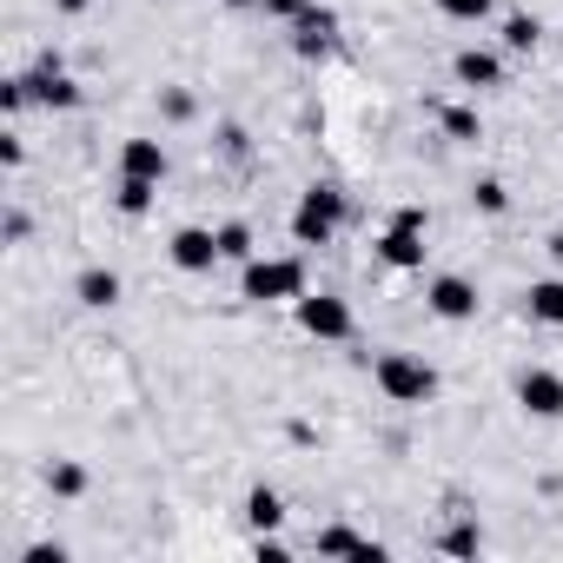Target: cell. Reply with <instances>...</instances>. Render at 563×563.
<instances>
[{"mask_svg": "<svg viewBox=\"0 0 563 563\" xmlns=\"http://www.w3.org/2000/svg\"><path fill=\"white\" fill-rule=\"evenodd\" d=\"M239 299H252V306H272V299H306V265H299V258H245Z\"/></svg>", "mask_w": 563, "mask_h": 563, "instance_id": "6da1fadb", "label": "cell"}, {"mask_svg": "<svg viewBox=\"0 0 563 563\" xmlns=\"http://www.w3.org/2000/svg\"><path fill=\"white\" fill-rule=\"evenodd\" d=\"M345 225V192L339 186H312L299 206H292V239L299 245H332Z\"/></svg>", "mask_w": 563, "mask_h": 563, "instance_id": "7a4b0ae2", "label": "cell"}, {"mask_svg": "<svg viewBox=\"0 0 563 563\" xmlns=\"http://www.w3.org/2000/svg\"><path fill=\"white\" fill-rule=\"evenodd\" d=\"M378 385H385V398H398V405L438 398V372H431L424 358H411V352H385V358H378Z\"/></svg>", "mask_w": 563, "mask_h": 563, "instance_id": "3957f363", "label": "cell"}, {"mask_svg": "<svg viewBox=\"0 0 563 563\" xmlns=\"http://www.w3.org/2000/svg\"><path fill=\"white\" fill-rule=\"evenodd\" d=\"M292 306H299V325H306L312 339H352V306H345V299L306 292V299H292Z\"/></svg>", "mask_w": 563, "mask_h": 563, "instance_id": "277c9868", "label": "cell"}, {"mask_svg": "<svg viewBox=\"0 0 563 563\" xmlns=\"http://www.w3.org/2000/svg\"><path fill=\"white\" fill-rule=\"evenodd\" d=\"M424 306H431L444 325H464V319H477V286H471V278H457V272H444V278H431Z\"/></svg>", "mask_w": 563, "mask_h": 563, "instance_id": "5b68a950", "label": "cell"}, {"mask_svg": "<svg viewBox=\"0 0 563 563\" xmlns=\"http://www.w3.org/2000/svg\"><path fill=\"white\" fill-rule=\"evenodd\" d=\"M21 87H27V107H60V113H67V107H80V87L60 74V60H54V54H47L34 74H21Z\"/></svg>", "mask_w": 563, "mask_h": 563, "instance_id": "8992f818", "label": "cell"}, {"mask_svg": "<svg viewBox=\"0 0 563 563\" xmlns=\"http://www.w3.org/2000/svg\"><path fill=\"white\" fill-rule=\"evenodd\" d=\"M517 405H523L530 418H563V378L543 372V365H530V372L517 378Z\"/></svg>", "mask_w": 563, "mask_h": 563, "instance_id": "52a82bcc", "label": "cell"}, {"mask_svg": "<svg viewBox=\"0 0 563 563\" xmlns=\"http://www.w3.org/2000/svg\"><path fill=\"white\" fill-rule=\"evenodd\" d=\"M166 252H173L179 272H212V265H219V232H206V225H179Z\"/></svg>", "mask_w": 563, "mask_h": 563, "instance_id": "ba28073f", "label": "cell"}, {"mask_svg": "<svg viewBox=\"0 0 563 563\" xmlns=\"http://www.w3.org/2000/svg\"><path fill=\"white\" fill-rule=\"evenodd\" d=\"M332 34H339V14H332V8H299V21H292V47H299L306 60L332 54Z\"/></svg>", "mask_w": 563, "mask_h": 563, "instance_id": "9c48e42d", "label": "cell"}, {"mask_svg": "<svg viewBox=\"0 0 563 563\" xmlns=\"http://www.w3.org/2000/svg\"><path fill=\"white\" fill-rule=\"evenodd\" d=\"M451 74H457L464 87H477V93H484V87H504V60H497L490 47H464V54L451 60Z\"/></svg>", "mask_w": 563, "mask_h": 563, "instance_id": "30bf717a", "label": "cell"}, {"mask_svg": "<svg viewBox=\"0 0 563 563\" xmlns=\"http://www.w3.org/2000/svg\"><path fill=\"white\" fill-rule=\"evenodd\" d=\"M120 173L159 186V179H166V146H159V140H126V146H120Z\"/></svg>", "mask_w": 563, "mask_h": 563, "instance_id": "8fae6325", "label": "cell"}, {"mask_svg": "<svg viewBox=\"0 0 563 563\" xmlns=\"http://www.w3.org/2000/svg\"><path fill=\"white\" fill-rule=\"evenodd\" d=\"M378 258H385V265H398V272H418V265H424V232L391 225V232L378 239Z\"/></svg>", "mask_w": 563, "mask_h": 563, "instance_id": "7c38bea8", "label": "cell"}, {"mask_svg": "<svg viewBox=\"0 0 563 563\" xmlns=\"http://www.w3.org/2000/svg\"><path fill=\"white\" fill-rule=\"evenodd\" d=\"M319 556H385V543L378 537H358V530H345V523H332V530H319Z\"/></svg>", "mask_w": 563, "mask_h": 563, "instance_id": "4fadbf2b", "label": "cell"}, {"mask_svg": "<svg viewBox=\"0 0 563 563\" xmlns=\"http://www.w3.org/2000/svg\"><path fill=\"white\" fill-rule=\"evenodd\" d=\"M74 299H80V306H93V312H107V306L120 299V278H113L107 265H87V272L74 278Z\"/></svg>", "mask_w": 563, "mask_h": 563, "instance_id": "5bb4252c", "label": "cell"}, {"mask_svg": "<svg viewBox=\"0 0 563 563\" xmlns=\"http://www.w3.org/2000/svg\"><path fill=\"white\" fill-rule=\"evenodd\" d=\"M523 312L537 325H563V278H537V286L523 292Z\"/></svg>", "mask_w": 563, "mask_h": 563, "instance_id": "9a60e30c", "label": "cell"}, {"mask_svg": "<svg viewBox=\"0 0 563 563\" xmlns=\"http://www.w3.org/2000/svg\"><path fill=\"white\" fill-rule=\"evenodd\" d=\"M245 523H252V530H278V523H286V504H278L272 484H252V490H245Z\"/></svg>", "mask_w": 563, "mask_h": 563, "instance_id": "2e32d148", "label": "cell"}, {"mask_svg": "<svg viewBox=\"0 0 563 563\" xmlns=\"http://www.w3.org/2000/svg\"><path fill=\"white\" fill-rule=\"evenodd\" d=\"M113 206H120L126 219H140V212L153 206V179H126V173H120V192H113Z\"/></svg>", "mask_w": 563, "mask_h": 563, "instance_id": "e0dca14e", "label": "cell"}, {"mask_svg": "<svg viewBox=\"0 0 563 563\" xmlns=\"http://www.w3.org/2000/svg\"><path fill=\"white\" fill-rule=\"evenodd\" d=\"M219 258H239V265L252 258V225L245 219H225L219 225Z\"/></svg>", "mask_w": 563, "mask_h": 563, "instance_id": "ac0fdd59", "label": "cell"}, {"mask_svg": "<svg viewBox=\"0 0 563 563\" xmlns=\"http://www.w3.org/2000/svg\"><path fill=\"white\" fill-rule=\"evenodd\" d=\"M438 550H444V556H477V550H484V530H477V523H451V530L438 537Z\"/></svg>", "mask_w": 563, "mask_h": 563, "instance_id": "d6986e66", "label": "cell"}, {"mask_svg": "<svg viewBox=\"0 0 563 563\" xmlns=\"http://www.w3.org/2000/svg\"><path fill=\"white\" fill-rule=\"evenodd\" d=\"M47 490H54V497H80V490H87V471L60 457V464H47Z\"/></svg>", "mask_w": 563, "mask_h": 563, "instance_id": "ffe728a7", "label": "cell"}, {"mask_svg": "<svg viewBox=\"0 0 563 563\" xmlns=\"http://www.w3.org/2000/svg\"><path fill=\"white\" fill-rule=\"evenodd\" d=\"M537 34H543V27H537L530 14H510V21H504V47H510V54H530Z\"/></svg>", "mask_w": 563, "mask_h": 563, "instance_id": "44dd1931", "label": "cell"}, {"mask_svg": "<svg viewBox=\"0 0 563 563\" xmlns=\"http://www.w3.org/2000/svg\"><path fill=\"white\" fill-rule=\"evenodd\" d=\"M438 120H444V133H451V140H477V113H471V107H444Z\"/></svg>", "mask_w": 563, "mask_h": 563, "instance_id": "7402d4cb", "label": "cell"}, {"mask_svg": "<svg viewBox=\"0 0 563 563\" xmlns=\"http://www.w3.org/2000/svg\"><path fill=\"white\" fill-rule=\"evenodd\" d=\"M438 14H451V21H484L490 0H438Z\"/></svg>", "mask_w": 563, "mask_h": 563, "instance_id": "603a6c76", "label": "cell"}, {"mask_svg": "<svg viewBox=\"0 0 563 563\" xmlns=\"http://www.w3.org/2000/svg\"><path fill=\"white\" fill-rule=\"evenodd\" d=\"M471 199H477L484 212H504V206H510V192H504V179H477V192H471Z\"/></svg>", "mask_w": 563, "mask_h": 563, "instance_id": "cb8c5ba5", "label": "cell"}, {"mask_svg": "<svg viewBox=\"0 0 563 563\" xmlns=\"http://www.w3.org/2000/svg\"><path fill=\"white\" fill-rule=\"evenodd\" d=\"M21 563H67V543H34L21 550Z\"/></svg>", "mask_w": 563, "mask_h": 563, "instance_id": "d4e9b609", "label": "cell"}, {"mask_svg": "<svg viewBox=\"0 0 563 563\" xmlns=\"http://www.w3.org/2000/svg\"><path fill=\"white\" fill-rule=\"evenodd\" d=\"M252 550H258V556H265V563H286V556H292V550H286V543H278V537H272V530H258V543H252Z\"/></svg>", "mask_w": 563, "mask_h": 563, "instance_id": "484cf974", "label": "cell"}, {"mask_svg": "<svg viewBox=\"0 0 563 563\" xmlns=\"http://www.w3.org/2000/svg\"><path fill=\"white\" fill-rule=\"evenodd\" d=\"M391 225H405V232H424L431 219H424V206H398V212H391Z\"/></svg>", "mask_w": 563, "mask_h": 563, "instance_id": "4316f807", "label": "cell"}, {"mask_svg": "<svg viewBox=\"0 0 563 563\" xmlns=\"http://www.w3.org/2000/svg\"><path fill=\"white\" fill-rule=\"evenodd\" d=\"M0 107H8V113H21V107H27V87H21V74H14L8 87H0Z\"/></svg>", "mask_w": 563, "mask_h": 563, "instance_id": "83f0119b", "label": "cell"}, {"mask_svg": "<svg viewBox=\"0 0 563 563\" xmlns=\"http://www.w3.org/2000/svg\"><path fill=\"white\" fill-rule=\"evenodd\" d=\"M299 8L306 0H265V14H278V21H299Z\"/></svg>", "mask_w": 563, "mask_h": 563, "instance_id": "f1b7e54d", "label": "cell"}, {"mask_svg": "<svg viewBox=\"0 0 563 563\" xmlns=\"http://www.w3.org/2000/svg\"><path fill=\"white\" fill-rule=\"evenodd\" d=\"M0 159H8V166H21V159H27V146H21V133H8V140H0Z\"/></svg>", "mask_w": 563, "mask_h": 563, "instance_id": "f546056e", "label": "cell"}, {"mask_svg": "<svg viewBox=\"0 0 563 563\" xmlns=\"http://www.w3.org/2000/svg\"><path fill=\"white\" fill-rule=\"evenodd\" d=\"M54 8H60V14H87V8H93V0H54Z\"/></svg>", "mask_w": 563, "mask_h": 563, "instance_id": "4dcf8cb0", "label": "cell"}, {"mask_svg": "<svg viewBox=\"0 0 563 563\" xmlns=\"http://www.w3.org/2000/svg\"><path fill=\"white\" fill-rule=\"evenodd\" d=\"M225 8H265V0H225Z\"/></svg>", "mask_w": 563, "mask_h": 563, "instance_id": "1f68e13d", "label": "cell"}]
</instances>
